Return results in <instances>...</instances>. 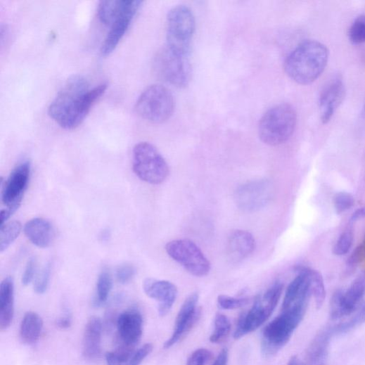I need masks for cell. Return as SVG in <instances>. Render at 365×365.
Wrapping results in <instances>:
<instances>
[{"instance_id": "9", "label": "cell", "mask_w": 365, "mask_h": 365, "mask_svg": "<svg viewBox=\"0 0 365 365\" xmlns=\"http://www.w3.org/2000/svg\"><path fill=\"white\" fill-rule=\"evenodd\" d=\"M153 68L161 79L177 88H185L192 78L189 57L178 54L166 46L155 56Z\"/></svg>"}, {"instance_id": "30", "label": "cell", "mask_w": 365, "mask_h": 365, "mask_svg": "<svg viewBox=\"0 0 365 365\" xmlns=\"http://www.w3.org/2000/svg\"><path fill=\"white\" fill-rule=\"evenodd\" d=\"M365 323V304L356 312L354 316L350 321L336 325L331 328L332 333L334 335H340L346 334L359 326Z\"/></svg>"}, {"instance_id": "4", "label": "cell", "mask_w": 365, "mask_h": 365, "mask_svg": "<svg viewBox=\"0 0 365 365\" xmlns=\"http://www.w3.org/2000/svg\"><path fill=\"white\" fill-rule=\"evenodd\" d=\"M297 124V113L290 104L280 103L268 110L260 119L258 135L264 143L276 146L288 141Z\"/></svg>"}, {"instance_id": "31", "label": "cell", "mask_w": 365, "mask_h": 365, "mask_svg": "<svg viewBox=\"0 0 365 365\" xmlns=\"http://www.w3.org/2000/svg\"><path fill=\"white\" fill-rule=\"evenodd\" d=\"M231 324L229 318L223 314H217L214 319V330L210 337L212 343H220L230 334Z\"/></svg>"}, {"instance_id": "42", "label": "cell", "mask_w": 365, "mask_h": 365, "mask_svg": "<svg viewBox=\"0 0 365 365\" xmlns=\"http://www.w3.org/2000/svg\"><path fill=\"white\" fill-rule=\"evenodd\" d=\"M72 314L69 309H65L63 312V315L58 319L56 325L62 330H67L72 326Z\"/></svg>"}, {"instance_id": "28", "label": "cell", "mask_w": 365, "mask_h": 365, "mask_svg": "<svg viewBox=\"0 0 365 365\" xmlns=\"http://www.w3.org/2000/svg\"><path fill=\"white\" fill-rule=\"evenodd\" d=\"M124 0H113V1H101L98 7V18L100 22L105 25H110L115 18L120 13Z\"/></svg>"}, {"instance_id": "6", "label": "cell", "mask_w": 365, "mask_h": 365, "mask_svg": "<svg viewBox=\"0 0 365 365\" xmlns=\"http://www.w3.org/2000/svg\"><path fill=\"white\" fill-rule=\"evenodd\" d=\"M174 110V97L171 91L162 84L147 87L138 98L135 105L138 115L153 124L167 122Z\"/></svg>"}, {"instance_id": "2", "label": "cell", "mask_w": 365, "mask_h": 365, "mask_svg": "<svg viewBox=\"0 0 365 365\" xmlns=\"http://www.w3.org/2000/svg\"><path fill=\"white\" fill-rule=\"evenodd\" d=\"M329 51L322 43L308 40L300 44L287 57L284 69L295 82L307 85L316 81L325 71Z\"/></svg>"}, {"instance_id": "46", "label": "cell", "mask_w": 365, "mask_h": 365, "mask_svg": "<svg viewBox=\"0 0 365 365\" xmlns=\"http://www.w3.org/2000/svg\"><path fill=\"white\" fill-rule=\"evenodd\" d=\"M110 236V231H103L101 233L100 237L103 241L108 240Z\"/></svg>"}, {"instance_id": "20", "label": "cell", "mask_w": 365, "mask_h": 365, "mask_svg": "<svg viewBox=\"0 0 365 365\" xmlns=\"http://www.w3.org/2000/svg\"><path fill=\"white\" fill-rule=\"evenodd\" d=\"M15 315V286L11 276L6 277L0 284V329L8 330Z\"/></svg>"}, {"instance_id": "10", "label": "cell", "mask_w": 365, "mask_h": 365, "mask_svg": "<svg viewBox=\"0 0 365 365\" xmlns=\"http://www.w3.org/2000/svg\"><path fill=\"white\" fill-rule=\"evenodd\" d=\"M31 173V163L25 161L17 166L4 182L1 179L3 203L6 210L0 213V225L7 223L20 207L27 188Z\"/></svg>"}, {"instance_id": "5", "label": "cell", "mask_w": 365, "mask_h": 365, "mask_svg": "<svg viewBox=\"0 0 365 365\" xmlns=\"http://www.w3.org/2000/svg\"><path fill=\"white\" fill-rule=\"evenodd\" d=\"M283 290V284L276 281L265 293L256 297L252 307L239 316L233 338L239 340L263 326L273 314Z\"/></svg>"}, {"instance_id": "37", "label": "cell", "mask_w": 365, "mask_h": 365, "mask_svg": "<svg viewBox=\"0 0 365 365\" xmlns=\"http://www.w3.org/2000/svg\"><path fill=\"white\" fill-rule=\"evenodd\" d=\"M213 358L210 350L200 348L195 350L188 358L186 365H205Z\"/></svg>"}, {"instance_id": "18", "label": "cell", "mask_w": 365, "mask_h": 365, "mask_svg": "<svg viewBox=\"0 0 365 365\" xmlns=\"http://www.w3.org/2000/svg\"><path fill=\"white\" fill-rule=\"evenodd\" d=\"M255 248V240L248 231L236 230L228 238L227 253L232 262L238 263L247 258Z\"/></svg>"}, {"instance_id": "22", "label": "cell", "mask_w": 365, "mask_h": 365, "mask_svg": "<svg viewBox=\"0 0 365 365\" xmlns=\"http://www.w3.org/2000/svg\"><path fill=\"white\" fill-rule=\"evenodd\" d=\"M153 347L146 343L137 350L127 348L106 354L108 365H139L151 353Z\"/></svg>"}, {"instance_id": "17", "label": "cell", "mask_w": 365, "mask_h": 365, "mask_svg": "<svg viewBox=\"0 0 365 365\" xmlns=\"http://www.w3.org/2000/svg\"><path fill=\"white\" fill-rule=\"evenodd\" d=\"M345 89L342 79L336 76L331 79L320 95L319 108L321 121L328 123L334 116L345 97Z\"/></svg>"}, {"instance_id": "47", "label": "cell", "mask_w": 365, "mask_h": 365, "mask_svg": "<svg viewBox=\"0 0 365 365\" xmlns=\"http://www.w3.org/2000/svg\"><path fill=\"white\" fill-rule=\"evenodd\" d=\"M363 244L365 245V238H364V241L363 242Z\"/></svg>"}, {"instance_id": "29", "label": "cell", "mask_w": 365, "mask_h": 365, "mask_svg": "<svg viewBox=\"0 0 365 365\" xmlns=\"http://www.w3.org/2000/svg\"><path fill=\"white\" fill-rule=\"evenodd\" d=\"M310 278L311 290L316 300V307L321 309L326 297V287L322 275L317 271L307 269Z\"/></svg>"}, {"instance_id": "39", "label": "cell", "mask_w": 365, "mask_h": 365, "mask_svg": "<svg viewBox=\"0 0 365 365\" xmlns=\"http://www.w3.org/2000/svg\"><path fill=\"white\" fill-rule=\"evenodd\" d=\"M135 275V268L130 264H124L117 269L116 277L120 283L125 285L131 282Z\"/></svg>"}, {"instance_id": "19", "label": "cell", "mask_w": 365, "mask_h": 365, "mask_svg": "<svg viewBox=\"0 0 365 365\" xmlns=\"http://www.w3.org/2000/svg\"><path fill=\"white\" fill-rule=\"evenodd\" d=\"M102 324L98 317H91L86 324L83 340L82 354L85 359H98L101 350Z\"/></svg>"}, {"instance_id": "27", "label": "cell", "mask_w": 365, "mask_h": 365, "mask_svg": "<svg viewBox=\"0 0 365 365\" xmlns=\"http://www.w3.org/2000/svg\"><path fill=\"white\" fill-rule=\"evenodd\" d=\"M23 229L18 221L7 222L0 226V251L4 252L19 237Z\"/></svg>"}, {"instance_id": "15", "label": "cell", "mask_w": 365, "mask_h": 365, "mask_svg": "<svg viewBox=\"0 0 365 365\" xmlns=\"http://www.w3.org/2000/svg\"><path fill=\"white\" fill-rule=\"evenodd\" d=\"M143 290L148 297L158 302V314L160 317H165L169 314L178 296V288L174 283L167 281L146 278L143 283Z\"/></svg>"}, {"instance_id": "24", "label": "cell", "mask_w": 365, "mask_h": 365, "mask_svg": "<svg viewBox=\"0 0 365 365\" xmlns=\"http://www.w3.org/2000/svg\"><path fill=\"white\" fill-rule=\"evenodd\" d=\"M43 321L37 312L30 311L25 314L20 329L21 341L27 345L38 342L43 329Z\"/></svg>"}, {"instance_id": "38", "label": "cell", "mask_w": 365, "mask_h": 365, "mask_svg": "<svg viewBox=\"0 0 365 365\" xmlns=\"http://www.w3.org/2000/svg\"><path fill=\"white\" fill-rule=\"evenodd\" d=\"M51 276V264H46L36 278L34 290L36 293L44 294L49 286Z\"/></svg>"}, {"instance_id": "40", "label": "cell", "mask_w": 365, "mask_h": 365, "mask_svg": "<svg viewBox=\"0 0 365 365\" xmlns=\"http://www.w3.org/2000/svg\"><path fill=\"white\" fill-rule=\"evenodd\" d=\"M37 264L34 257L30 258L22 277V283L24 286H28L33 281L37 271Z\"/></svg>"}, {"instance_id": "43", "label": "cell", "mask_w": 365, "mask_h": 365, "mask_svg": "<svg viewBox=\"0 0 365 365\" xmlns=\"http://www.w3.org/2000/svg\"><path fill=\"white\" fill-rule=\"evenodd\" d=\"M229 361V350L225 348L219 354L212 365H228Z\"/></svg>"}, {"instance_id": "44", "label": "cell", "mask_w": 365, "mask_h": 365, "mask_svg": "<svg viewBox=\"0 0 365 365\" xmlns=\"http://www.w3.org/2000/svg\"><path fill=\"white\" fill-rule=\"evenodd\" d=\"M365 217V207H360L352 216L351 220L353 222H357Z\"/></svg>"}, {"instance_id": "16", "label": "cell", "mask_w": 365, "mask_h": 365, "mask_svg": "<svg viewBox=\"0 0 365 365\" xmlns=\"http://www.w3.org/2000/svg\"><path fill=\"white\" fill-rule=\"evenodd\" d=\"M118 335L127 348L134 347L143 334V321L140 311L129 309L119 316L117 321Z\"/></svg>"}, {"instance_id": "3", "label": "cell", "mask_w": 365, "mask_h": 365, "mask_svg": "<svg viewBox=\"0 0 365 365\" xmlns=\"http://www.w3.org/2000/svg\"><path fill=\"white\" fill-rule=\"evenodd\" d=\"M309 297L299 300L290 307L270 322L263 330L260 339V350L264 357L275 356L292 338L302 321Z\"/></svg>"}, {"instance_id": "32", "label": "cell", "mask_w": 365, "mask_h": 365, "mask_svg": "<svg viewBox=\"0 0 365 365\" xmlns=\"http://www.w3.org/2000/svg\"><path fill=\"white\" fill-rule=\"evenodd\" d=\"M350 41L354 44L365 43V16L361 15L354 20L349 31Z\"/></svg>"}, {"instance_id": "7", "label": "cell", "mask_w": 365, "mask_h": 365, "mask_svg": "<svg viewBox=\"0 0 365 365\" xmlns=\"http://www.w3.org/2000/svg\"><path fill=\"white\" fill-rule=\"evenodd\" d=\"M132 167L139 179L153 185L164 183L169 175V167L163 155L148 142H141L134 146Z\"/></svg>"}, {"instance_id": "33", "label": "cell", "mask_w": 365, "mask_h": 365, "mask_svg": "<svg viewBox=\"0 0 365 365\" xmlns=\"http://www.w3.org/2000/svg\"><path fill=\"white\" fill-rule=\"evenodd\" d=\"M250 302L248 297H234L226 295L218 297L217 303L220 308L226 310L238 309L247 305Z\"/></svg>"}, {"instance_id": "12", "label": "cell", "mask_w": 365, "mask_h": 365, "mask_svg": "<svg viewBox=\"0 0 365 365\" xmlns=\"http://www.w3.org/2000/svg\"><path fill=\"white\" fill-rule=\"evenodd\" d=\"M274 186L267 179L255 180L239 186L235 193L237 206L243 212H255L262 210L274 196Z\"/></svg>"}, {"instance_id": "41", "label": "cell", "mask_w": 365, "mask_h": 365, "mask_svg": "<svg viewBox=\"0 0 365 365\" xmlns=\"http://www.w3.org/2000/svg\"><path fill=\"white\" fill-rule=\"evenodd\" d=\"M365 257V245L362 243L353 251L347 260V267L350 269L355 268Z\"/></svg>"}, {"instance_id": "34", "label": "cell", "mask_w": 365, "mask_h": 365, "mask_svg": "<svg viewBox=\"0 0 365 365\" xmlns=\"http://www.w3.org/2000/svg\"><path fill=\"white\" fill-rule=\"evenodd\" d=\"M343 293L342 290H336L331 300L330 315L333 321L345 317L342 302Z\"/></svg>"}, {"instance_id": "36", "label": "cell", "mask_w": 365, "mask_h": 365, "mask_svg": "<svg viewBox=\"0 0 365 365\" xmlns=\"http://www.w3.org/2000/svg\"><path fill=\"white\" fill-rule=\"evenodd\" d=\"M354 199L352 195L347 192L338 193L334 198V204L336 212L338 214L350 210L354 205Z\"/></svg>"}, {"instance_id": "8", "label": "cell", "mask_w": 365, "mask_h": 365, "mask_svg": "<svg viewBox=\"0 0 365 365\" xmlns=\"http://www.w3.org/2000/svg\"><path fill=\"white\" fill-rule=\"evenodd\" d=\"M196 20L192 11L185 6L173 8L167 15V44L169 49L190 57Z\"/></svg>"}, {"instance_id": "48", "label": "cell", "mask_w": 365, "mask_h": 365, "mask_svg": "<svg viewBox=\"0 0 365 365\" xmlns=\"http://www.w3.org/2000/svg\"><path fill=\"white\" fill-rule=\"evenodd\" d=\"M319 365H324V364H319Z\"/></svg>"}, {"instance_id": "1", "label": "cell", "mask_w": 365, "mask_h": 365, "mask_svg": "<svg viewBox=\"0 0 365 365\" xmlns=\"http://www.w3.org/2000/svg\"><path fill=\"white\" fill-rule=\"evenodd\" d=\"M108 87V83H101L91 88L84 76H73L51 103L49 116L62 128L74 129L83 122L95 102Z\"/></svg>"}, {"instance_id": "13", "label": "cell", "mask_w": 365, "mask_h": 365, "mask_svg": "<svg viewBox=\"0 0 365 365\" xmlns=\"http://www.w3.org/2000/svg\"><path fill=\"white\" fill-rule=\"evenodd\" d=\"M142 1L139 0H124L122 7L110 24V30L101 48V54L103 57L110 56L116 49L127 33L134 18L140 10Z\"/></svg>"}, {"instance_id": "11", "label": "cell", "mask_w": 365, "mask_h": 365, "mask_svg": "<svg viewBox=\"0 0 365 365\" xmlns=\"http://www.w3.org/2000/svg\"><path fill=\"white\" fill-rule=\"evenodd\" d=\"M167 254L190 274L204 277L210 274L211 264L198 245L188 239L170 241L166 245Z\"/></svg>"}, {"instance_id": "45", "label": "cell", "mask_w": 365, "mask_h": 365, "mask_svg": "<svg viewBox=\"0 0 365 365\" xmlns=\"http://www.w3.org/2000/svg\"><path fill=\"white\" fill-rule=\"evenodd\" d=\"M287 365H307V364L297 356H293L290 359Z\"/></svg>"}, {"instance_id": "14", "label": "cell", "mask_w": 365, "mask_h": 365, "mask_svg": "<svg viewBox=\"0 0 365 365\" xmlns=\"http://www.w3.org/2000/svg\"><path fill=\"white\" fill-rule=\"evenodd\" d=\"M199 296L197 293L191 294L184 301L177 316L173 333L164 344L169 349L181 341L199 321L201 309L198 306Z\"/></svg>"}, {"instance_id": "25", "label": "cell", "mask_w": 365, "mask_h": 365, "mask_svg": "<svg viewBox=\"0 0 365 365\" xmlns=\"http://www.w3.org/2000/svg\"><path fill=\"white\" fill-rule=\"evenodd\" d=\"M365 295V276L360 275L343 293L342 302L345 316L354 312Z\"/></svg>"}, {"instance_id": "26", "label": "cell", "mask_w": 365, "mask_h": 365, "mask_svg": "<svg viewBox=\"0 0 365 365\" xmlns=\"http://www.w3.org/2000/svg\"><path fill=\"white\" fill-rule=\"evenodd\" d=\"M112 288V276L108 270L104 269L98 277L94 305L96 307H101L105 304L109 298Z\"/></svg>"}, {"instance_id": "21", "label": "cell", "mask_w": 365, "mask_h": 365, "mask_svg": "<svg viewBox=\"0 0 365 365\" xmlns=\"http://www.w3.org/2000/svg\"><path fill=\"white\" fill-rule=\"evenodd\" d=\"M27 238L37 247L46 248L54 241L56 231L51 224L43 219L29 221L24 227Z\"/></svg>"}, {"instance_id": "23", "label": "cell", "mask_w": 365, "mask_h": 365, "mask_svg": "<svg viewBox=\"0 0 365 365\" xmlns=\"http://www.w3.org/2000/svg\"><path fill=\"white\" fill-rule=\"evenodd\" d=\"M333 335L331 328L321 331L309 345L306 352L307 365L317 364L326 359Z\"/></svg>"}, {"instance_id": "35", "label": "cell", "mask_w": 365, "mask_h": 365, "mask_svg": "<svg viewBox=\"0 0 365 365\" xmlns=\"http://www.w3.org/2000/svg\"><path fill=\"white\" fill-rule=\"evenodd\" d=\"M354 235L351 230L343 232L335 243L333 252L337 255L347 254L352 246Z\"/></svg>"}]
</instances>
